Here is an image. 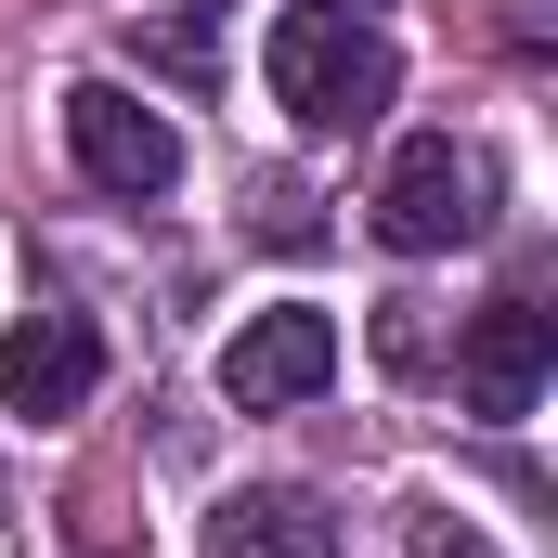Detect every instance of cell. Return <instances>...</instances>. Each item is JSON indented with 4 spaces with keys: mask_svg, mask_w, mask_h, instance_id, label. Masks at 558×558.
Returning <instances> with one entry per match:
<instances>
[{
    "mask_svg": "<svg viewBox=\"0 0 558 558\" xmlns=\"http://www.w3.org/2000/svg\"><path fill=\"white\" fill-rule=\"evenodd\" d=\"M312 13H364V26H377V0H312Z\"/></svg>",
    "mask_w": 558,
    "mask_h": 558,
    "instance_id": "obj_12",
    "label": "cell"
},
{
    "mask_svg": "<svg viewBox=\"0 0 558 558\" xmlns=\"http://www.w3.org/2000/svg\"><path fill=\"white\" fill-rule=\"evenodd\" d=\"M338 377V325L325 312H247L234 338H221V403H247V416H286V403H312Z\"/></svg>",
    "mask_w": 558,
    "mask_h": 558,
    "instance_id": "obj_5",
    "label": "cell"
},
{
    "mask_svg": "<svg viewBox=\"0 0 558 558\" xmlns=\"http://www.w3.org/2000/svg\"><path fill=\"white\" fill-rule=\"evenodd\" d=\"M105 390V338L78 325V312H26L13 338H0V403L13 416H78Z\"/></svg>",
    "mask_w": 558,
    "mask_h": 558,
    "instance_id": "obj_6",
    "label": "cell"
},
{
    "mask_svg": "<svg viewBox=\"0 0 558 558\" xmlns=\"http://www.w3.org/2000/svg\"><path fill=\"white\" fill-rule=\"evenodd\" d=\"M131 52L156 65V78H182V92H208V26L182 13V26H131Z\"/></svg>",
    "mask_w": 558,
    "mask_h": 558,
    "instance_id": "obj_9",
    "label": "cell"
},
{
    "mask_svg": "<svg viewBox=\"0 0 558 558\" xmlns=\"http://www.w3.org/2000/svg\"><path fill=\"white\" fill-rule=\"evenodd\" d=\"M546 364H558V312L533 299V286L481 299V312H468V338L441 351L454 403H468L481 428H520V416H533V403H546Z\"/></svg>",
    "mask_w": 558,
    "mask_h": 558,
    "instance_id": "obj_3",
    "label": "cell"
},
{
    "mask_svg": "<svg viewBox=\"0 0 558 558\" xmlns=\"http://www.w3.org/2000/svg\"><path fill=\"white\" fill-rule=\"evenodd\" d=\"M260 247H325V221H312L299 182H260Z\"/></svg>",
    "mask_w": 558,
    "mask_h": 558,
    "instance_id": "obj_10",
    "label": "cell"
},
{
    "mask_svg": "<svg viewBox=\"0 0 558 558\" xmlns=\"http://www.w3.org/2000/svg\"><path fill=\"white\" fill-rule=\"evenodd\" d=\"M260 78H274V105L299 131H377L390 118V92H403V52L364 26V13H274V39H260Z\"/></svg>",
    "mask_w": 558,
    "mask_h": 558,
    "instance_id": "obj_1",
    "label": "cell"
},
{
    "mask_svg": "<svg viewBox=\"0 0 558 558\" xmlns=\"http://www.w3.org/2000/svg\"><path fill=\"white\" fill-rule=\"evenodd\" d=\"M65 156H78L92 195H131V208L182 182V131H169L156 105H131L118 78H78V92H65Z\"/></svg>",
    "mask_w": 558,
    "mask_h": 558,
    "instance_id": "obj_4",
    "label": "cell"
},
{
    "mask_svg": "<svg viewBox=\"0 0 558 558\" xmlns=\"http://www.w3.org/2000/svg\"><path fill=\"white\" fill-rule=\"evenodd\" d=\"M208 558H351V546H338V520L312 494H234L208 520Z\"/></svg>",
    "mask_w": 558,
    "mask_h": 558,
    "instance_id": "obj_7",
    "label": "cell"
},
{
    "mask_svg": "<svg viewBox=\"0 0 558 558\" xmlns=\"http://www.w3.org/2000/svg\"><path fill=\"white\" fill-rule=\"evenodd\" d=\"M377 364L390 377H441V312L428 299H377Z\"/></svg>",
    "mask_w": 558,
    "mask_h": 558,
    "instance_id": "obj_8",
    "label": "cell"
},
{
    "mask_svg": "<svg viewBox=\"0 0 558 558\" xmlns=\"http://www.w3.org/2000/svg\"><path fill=\"white\" fill-rule=\"evenodd\" d=\"M195 13H221V0H195Z\"/></svg>",
    "mask_w": 558,
    "mask_h": 558,
    "instance_id": "obj_13",
    "label": "cell"
},
{
    "mask_svg": "<svg viewBox=\"0 0 558 558\" xmlns=\"http://www.w3.org/2000/svg\"><path fill=\"white\" fill-rule=\"evenodd\" d=\"M403 546H416V558H494L468 520H454V507H416V520H403Z\"/></svg>",
    "mask_w": 558,
    "mask_h": 558,
    "instance_id": "obj_11",
    "label": "cell"
},
{
    "mask_svg": "<svg viewBox=\"0 0 558 558\" xmlns=\"http://www.w3.org/2000/svg\"><path fill=\"white\" fill-rule=\"evenodd\" d=\"M481 234H494V156L454 131H416L390 156V182H377V247L441 260V247H481Z\"/></svg>",
    "mask_w": 558,
    "mask_h": 558,
    "instance_id": "obj_2",
    "label": "cell"
}]
</instances>
